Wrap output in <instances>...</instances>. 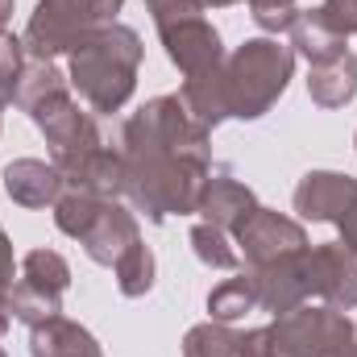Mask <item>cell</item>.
Wrapping results in <instances>:
<instances>
[{"instance_id": "27", "label": "cell", "mask_w": 357, "mask_h": 357, "mask_svg": "<svg viewBox=\"0 0 357 357\" xmlns=\"http://www.w3.org/2000/svg\"><path fill=\"white\" fill-rule=\"evenodd\" d=\"M150 17L158 29L178 25V21H191V17H204V0H146Z\"/></svg>"}, {"instance_id": "1", "label": "cell", "mask_w": 357, "mask_h": 357, "mask_svg": "<svg viewBox=\"0 0 357 357\" xmlns=\"http://www.w3.org/2000/svg\"><path fill=\"white\" fill-rule=\"evenodd\" d=\"M212 133L191 121L178 96H154L121 125V199L146 220L162 225L171 216H191L212 175Z\"/></svg>"}, {"instance_id": "8", "label": "cell", "mask_w": 357, "mask_h": 357, "mask_svg": "<svg viewBox=\"0 0 357 357\" xmlns=\"http://www.w3.org/2000/svg\"><path fill=\"white\" fill-rule=\"evenodd\" d=\"M233 241H237L245 266H266V262H278V258H287V254L307 250V229H303V220L282 216V212L258 204V208L250 212V220L237 225Z\"/></svg>"}, {"instance_id": "31", "label": "cell", "mask_w": 357, "mask_h": 357, "mask_svg": "<svg viewBox=\"0 0 357 357\" xmlns=\"http://www.w3.org/2000/svg\"><path fill=\"white\" fill-rule=\"evenodd\" d=\"M229 4H237V0H204V8H229Z\"/></svg>"}, {"instance_id": "21", "label": "cell", "mask_w": 357, "mask_h": 357, "mask_svg": "<svg viewBox=\"0 0 357 357\" xmlns=\"http://www.w3.org/2000/svg\"><path fill=\"white\" fill-rule=\"evenodd\" d=\"M183 357H241V333L220 320L191 324L183 333Z\"/></svg>"}, {"instance_id": "20", "label": "cell", "mask_w": 357, "mask_h": 357, "mask_svg": "<svg viewBox=\"0 0 357 357\" xmlns=\"http://www.w3.org/2000/svg\"><path fill=\"white\" fill-rule=\"evenodd\" d=\"M187 241H191L195 258L208 270H241V250H237L233 233H225L220 225L199 220V225H191V237Z\"/></svg>"}, {"instance_id": "4", "label": "cell", "mask_w": 357, "mask_h": 357, "mask_svg": "<svg viewBox=\"0 0 357 357\" xmlns=\"http://www.w3.org/2000/svg\"><path fill=\"white\" fill-rule=\"evenodd\" d=\"M295 79V50L278 38H245L225 54V108L229 121H258Z\"/></svg>"}, {"instance_id": "10", "label": "cell", "mask_w": 357, "mask_h": 357, "mask_svg": "<svg viewBox=\"0 0 357 357\" xmlns=\"http://www.w3.org/2000/svg\"><path fill=\"white\" fill-rule=\"evenodd\" d=\"M75 241L84 245V254H88L96 266H116V258L142 241L137 212H133L125 199H104V204L96 208V216L88 220V229H84Z\"/></svg>"}, {"instance_id": "26", "label": "cell", "mask_w": 357, "mask_h": 357, "mask_svg": "<svg viewBox=\"0 0 357 357\" xmlns=\"http://www.w3.org/2000/svg\"><path fill=\"white\" fill-rule=\"evenodd\" d=\"M13 282H17V258H13V241H8V233L0 229V337H4L8 324H13V312H8Z\"/></svg>"}, {"instance_id": "5", "label": "cell", "mask_w": 357, "mask_h": 357, "mask_svg": "<svg viewBox=\"0 0 357 357\" xmlns=\"http://www.w3.org/2000/svg\"><path fill=\"white\" fill-rule=\"evenodd\" d=\"M125 0H38L25 25V50L33 59L71 54L91 29L112 25Z\"/></svg>"}, {"instance_id": "32", "label": "cell", "mask_w": 357, "mask_h": 357, "mask_svg": "<svg viewBox=\"0 0 357 357\" xmlns=\"http://www.w3.org/2000/svg\"><path fill=\"white\" fill-rule=\"evenodd\" d=\"M354 150H357V133H354Z\"/></svg>"}, {"instance_id": "30", "label": "cell", "mask_w": 357, "mask_h": 357, "mask_svg": "<svg viewBox=\"0 0 357 357\" xmlns=\"http://www.w3.org/2000/svg\"><path fill=\"white\" fill-rule=\"evenodd\" d=\"M8 21H13V0H0V33H8Z\"/></svg>"}, {"instance_id": "29", "label": "cell", "mask_w": 357, "mask_h": 357, "mask_svg": "<svg viewBox=\"0 0 357 357\" xmlns=\"http://www.w3.org/2000/svg\"><path fill=\"white\" fill-rule=\"evenodd\" d=\"M337 233H341V241H345V245H354V250H357V199L345 208V216L337 220Z\"/></svg>"}, {"instance_id": "33", "label": "cell", "mask_w": 357, "mask_h": 357, "mask_svg": "<svg viewBox=\"0 0 357 357\" xmlns=\"http://www.w3.org/2000/svg\"><path fill=\"white\" fill-rule=\"evenodd\" d=\"M0 357H8V354H4V349H0Z\"/></svg>"}, {"instance_id": "18", "label": "cell", "mask_w": 357, "mask_h": 357, "mask_svg": "<svg viewBox=\"0 0 357 357\" xmlns=\"http://www.w3.org/2000/svg\"><path fill=\"white\" fill-rule=\"evenodd\" d=\"M307 96L316 108H345L357 96V54H341L324 67H307Z\"/></svg>"}, {"instance_id": "14", "label": "cell", "mask_w": 357, "mask_h": 357, "mask_svg": "<svg viewBox=\"0 0 357 357\" xmlns=\"http://www.w3.org/2000/svg\"><path fill=\"white\" fill-rule=\"evenodd\" d=\"M357 199V178L341 171H307L295 187V212L312 225H337Z\"/></svg>"}, {"instance_id": "25", "label": "cell", "mask_w": 357, "mask_h": 357, "mask_svg": "<svg viewBox=\"0 0 357 357\" xmlns=\"http://www.w3.org/2000/svg\"><path fill=\"white\" fill-rule=\"evenodd\" d=\"M245 4L262 33H287L299 17V0H245Z\"/></svg>"}, {"instance_id": "15", "label": "cell", "mask_w": 357, "mask_h": 357, "mask_svg": "<svg viewBox=\"0 0 357 357\" xmlns=\"http://www.w3.org/2000/svg\"><path fill=\"white\" fill-rule=\"evenodd\" d=\"M4 191L21 208H54L59 195L67 191V178L54 162L42 158H17L4 167Z\"/></svg>"}, {"instance_id": "7", "label": "cell", "mask_w": 357, "mask_h": 357, "mask_svg": "<svg viewBox=\"0 0 357 357\" xmlns=\"http://www.w3.org/2000/svg\"><path fill=\"white\" fill-rule=\"evenodd\" d=\"M67 287H71V262L59 250H29L17 266V282L8 295L13 320H21L25 328H38L50 316H63Z\"/></svg>"}, {"instance_id": "28", "label": "cell", "mask_w": 357, "mask_h": 357, "mask_svg": "<svg viewBox=\"0 0 357 357\" xmlns=\"http://www.w3.org/2000/svg\"><path fill=\"white\" fill-rule=\"evenodd\" d=\"M316 13H320L324 25H333L341 38H354L357 33V0H324Z\"/></svg>"}, {"instance_id": "9", "label": "cell", "mask_w": 357, "mask_h": 357, "mask_svg": "<svg viewBox=\"0 0 357 357\" xmlns=\"http://www.w3.org/2000/svg\"><path fill=\"white\" fill-rule=\"evenodd\" d=\"M307 270H312V299L354 312L357 307V250L345 241L307 245Z\"/></svg>"}, {"instance_id": "16", "label": "cell", "mask_w": 357, "mask_h": 357, "mask_svg": "<svg viewBox=\"0 0 357 357\" xmlns=\"http://www.w3.org/2000/svg\"><path fill=\"white\" fill-rule=\"evenodd\" d=\"M29 357H104L100 341L71 316H50L29 328Z\"/></svg>"}, {"instance_id": "13", "label": "cell", "mask_w": 357, "mask_h": 357, "mask_svg": "<svg viewBox=\"0 0 357 357\" xmlns=\"http://www.w3.org/2000/svg\"><path fill=\"white\" fill-rule=\"evenodd\" d=\"M254 208H258V195L250 183H241L229 167H212V175L204 178L195 216L208 225H220L225 233H237V225H245Z\"/></svg>"}, {"instance_id": "22", "label": "cell", "mask_w": 357, "mask_h": 357, "mask_svg": "<svg viewBox=\"0 0 357 357\" xmlns=\"http://www.w3.org/2000/svg\"><path fill=\"white\" fill-rule=\"evenodd\" d=\"M59 88H71V79L54 67V59H25V67H21V79H17V108L21 112H29L38 100H46L50 91H59Z\"/></svg>"}, {"instance_id": "12", "label": "cell", "mask_w": 357, "mask_h": 357, "mask_svg": "<svg viewBox=\"0 0 357 357\" xmlns=\"http://www.w3.org/2000/svg\"><path fill=\"white\" fill-rule=\"evenodd\" d=\"M158 38H162L167 59L183 71V79L187 75H199V71H212V67L225 63L220 33H216V25L208 17H191V21L167 25V29H158Z\"/></svg>"}, {"instance_id": "6", "label": "cell", "mask_w": 357, "mask_h": 357, "mask_svg": "<svg viewBox=\"0 0 357 357\" xmlns=\"http://www.w3.org/2000/svg\"><path fill=\"white\" fill-rule=\"evenodd\" d=\"M29 121H33L38 133L46 137L50 162H54L63 175L75 171L84 158H91L100 146H108L104 133H100L96 112H91L84 100H75L71 88H59V91H50L46 100H38V104L29 108Z\"/></svg>"}, {"instance_id": "2", "label": "cell", "mask_w": 357, "mask_h": 357, "mask_svg": "<svg viewBox=\"0 0 357 357\" xmlns=\"http://www.w3.org/2000/svg\"><path fill=\"white\" fill-rule=\"evenodd\" d=\"M142 38L133 25H100L67 54V79L79 91V100L88 104L96 116L121 112L129 104V96L137 91V71H142Z\"/></svg>"}, {"instance_id": "17", "label": "cell", "mask_w": 357, "mask_h": 357, "mask_svg": "<svg viewBox=\"0 0 357 357\" xmlns=\"http://www.w3.org/2000/svg\"><path fill=\"white\" fill-rule=\"evenodd\" d=\"M287 33H291L295 59H303L307 67H324V63L349 54V38H341L333 25H324V17H320L316 8H299L295 25H291Z\"/></svg>"}, {"instance_id": "23", "label": "cell", "mask_w": 357, "mask_h": 357, "mask_svg": "<svg viewBox=\"0 0 357 357\" xmlns=\"http://www.w3.org/2000/svg\"><path fill=\"white\" fill-rule=\"evenodd\" d=\"M154 270H158V262H154V254H150V245H133V250H125L121 258H116V266H112V274H116V291L125 295V299H142V295H150V287H154Z\"/></svg>"}, {"instance_id": "3", "label": "cell", "mask_w": 357, "mask_h": 357, "mask_svg": "<svg viewBox=\"0 0 357 357\" xmlns=\"http://www.w3.org/2000/svg\"><path fill=\"white\" fill-rule=\"evenodd\" d=\"M241 357H357V324L328 303H299L241 333Z\"/></svg>"}, {"instance_id": "19", "label": "cell", "mask_w": 357, "mask_h": 357, "mask_svg": "<svg viewBox=\"0 0 357 357\" xmlns=\"http://www.w3.org/2000/svg\"><path fill=\"white\" fill-rule=\"evenodd\" d=\"M250 312H258V287H254L250 270H237L233 278H225L208 291V320L241 324Z\"/></svg>"}, {"instance_id": "24", "label": "cell", "mask_w": 357, "mask_h": 357, "mask_svg": "<svg viewBox=\"0 0 357 357\" xmlns=\"http://www.w3.org/2000/svg\"><path fill=\"white\" fill-rule=\"evenodd\" d=\"M25 59H29L25 38H17V33H0V112L17 100V79H21Z\"/></svg>"}, {"instance_id": "11", "label": "cell", "mask_w": 357, "mask_h": 357, "mask_svg": "<svg viewBox=\"0 0 357 357\" xmlns=\"http://www.w3.org/2000/svg\"><path fill=\"white\" fill-rule=\"evenodd\" d=\"M254 287H258V307L270 316H282L299 303H312V270H307V250L287 254L266 266H245Z\"/></svg>"}]
</instances>
